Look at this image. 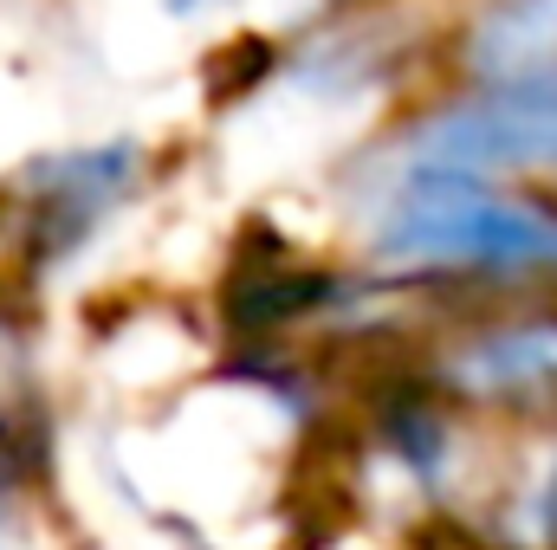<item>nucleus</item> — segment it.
<instances>
[{
  "label": "nucleus",
  "instance_id": "20e7f679",
  "mask_svg": "<svg viewBox=\"0 0 557 550\" xmlns=\"http://www.w3.org/2000/svg\"><path fill=\"white\" fill-rule=\"evenodd\" d=\"M131 168H137V149H85V155L46 162L33 188V253L39 260L72 253L104 221V208L131 188Z\"/></svg>",
  "mask_w": 557,
  "mask_h": 550
},
{
  "label": "nucleus",
  "instance_id": "f257e3e1",
  "mask_svg": "<svg viewBox=\"0 0 557 550\" xmlns=\"http://www.w3.org/2000/svg\"><path fill=\"white\" fill-rule=\"evenodd\" d=\"M376 253L403 273H557V214L473 175L409 168L376 221Z\"/></svg>",
  "mask_w": 557,
  "mask_h": 550
},
{
  "label": "nucleus",
  "instance_id": "39448f33",
  "mask_svg": "<svg viewBox=\"0 0 557 550\" xmlns=\"http://www.w3.org/2000/svg\"><path fill=\"white\" fill-rule=\"evenodd\" d=\"M467 72L480 91L532 85L557 72V0H499L467 33Z\"/></svg>",
  "mask_w": 557,
  "mask_h": 550
},
{
  "label": "nucleus",
  "instance_id": "423d86ee",
  "mask_svg": "<svg viewBox=\"0 0 557 550\" xmlns=\"http://www.w3.org/2000/svg\"><path fill=\"white\" fill-rule=\"evenodd\" d=\"M337 298V278L305 273V266H253V278H240L227 291V311L240 330H278V324H298L311 311H324Z\"/></svg>",
  "mask_w": 557,
  "mask_h": 550
},
{
  "label": "nucleus",
  "instance_id": "7ed1b4c3",
  "mask_svg": "<svg viewBox=\"0 0 557 550\" xmlns=\"http://www.w3.org/2000/svg\"><path fill=\"white\" fill-rule=\"evenodd\" d=\"M441 389L480 409H557V317L473 330L441 363Z\"/></svg>",
  "mask_w": 557,
  "mask_h": 550
},
{
  "label": "nucleus",
  "instance_id": "0eeeda50",
  "mask_svg": "<svg viewBox=\"0 0 557 550\" xmlns=\"http://www.w3.org/2000/svg\"><path fill=\"white\" fill-rule=\"evenodd\" d=\"M175 13H195V7H214V0H169Z\"/></svg>",
  "mask_w": 557,
  "mask_h": 550
},
{
  "label": "nucleus",
  "instance_id": "f03ea898",
  "mask_svg": "<svg viewBox=\"0 0 557 550\" xmlns=\"http://www.w3.org/2000/svg\"><path fill=\"white\" fill-rule=\"evenodd\" d=\"M557 162V72L532 85L480 91L441 117H428L409 142V168H447V175H499V168H545Z\"/></svg>",
  "mask_w": 557,
  "mask_h": 550
}]
</instances>
